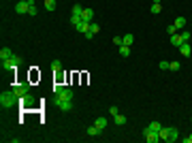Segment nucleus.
Here are the masks:
<instances>
[{"label":"nucleus","instance_id":"nucleus-35","mask_svg":"<svg viewBox=\"0 0 192 143\" xmlns=\"http://www.w3.org/2000/svg\"><path fill=\"white\" fill-rule=\"evenodd\" d=\"M190 122H192V118H190Z\"/></svg>","mask_w":192,"mask_h":143},{"label":"nucleus","instance_id":"nucleus-14","mask_svg":"<svg viewBox=\"0 0 192 143\" xmlns=\"http://www.w3.org/2000/svg\"><path fill=\"white\" fill-rule=\"evenodd\" d=\"M177 137H179V132H177V128H173V126H169V139L167 141H177Z\"/></svg>","mask_w":192,"mask_h":143},{"label":"nucleus","instance_id":"nucleus-17","mask_svg":"<svg viewBox=\"0 0 192 143\" xmlns=\"http://www.w3.org/2000/svg\"><path fill=\"white\" fill-rule=\"evenodd\" d=\"M149 130H154V132H158L160 135V130H162V124L160 122H149V126H147Z\"/></svg>","mask_w":192,"mask_h":143},{"label":"nucleus","instance_id":"nucleus-10","mask_svg":"<svg viewBox=\"0 0 192 143\" xmlns=\"http://www.w3.org/2000/svg\"><path fill=\"white\" fill-rule=\"evenodd\" d=\"M56 96H58V98H64V100H73V90L71 88H64L60 94H56Z\"/></svg>","mask_w":192,"mask_h":143},{"label":"nucleus","instance_id":"nucleus-7","mask_svg":"<svg viewBox=\"0 0 192 143\" xmlns=\"http://www.w3.org/2000/svg\"><path fill=\"white\" fill-rule=\"evenodd\" d=\"M28 9H30L28 0H22V2H17V4H15V13H17V15H24V13H28Z\"/></svg>","mask_w":192,"mask_h":143},{"label":"nucleus","instance_id":"nucleus-27","mask_svg":"<svg viewBox=\"0 0 192 143\" xmlns=\"http://www.w3.org/2000/svg\"><path fill=\"white\" fill-rule=\"evenodd\" d=\"M160 139H162V141L169 139V128H162V130H160Z\"/></svg>","mask_w":192,"mask_h":143},{"label":"nucleus","instance_id":"nucleus-4","mask_svg":"<svg viewBox=\"0 0 192 143\" xmlns=\"http://www.w3.org/2000/svg\"><path fill=\"white\" fill-rule=\"evenodd\" d=\"M56 107L66 113V111H71V109H73V100H64V98H58V96H56Z\"/></svg>","mask_w":192,"mask_h":143},{"label":"nucleus","instance_id":"nucleus-25","mask_svg":"<svg viewBox=\"0 0 192 143\" xmlns=\"http://www.w3.org/2000/svg\"><path fill=\"white\" fill-rule=\"evenodd\" d=\"M45 9L47 11H56V0H45Z\"/></svg>","mask_w":192,"mask_h":143},{"label":"nucleus","instance_id":"nucleus-22","mask_svg":"<svg viewBox=\"0 0 192 143\" xmlns=\"http://www.w3.org/2000/svg\"><path fill=\"white\" fill-rule=\"evenodd\" d=\"M51 69H53V73H60L62 71V62L60 60H53V62H51Z\"/></svg>","mask_w":192,"mask_h":143},{"label":"nucleus","instance_id":"nucleus-24","mask_svg":"<svg viewBox=\"0 0 192 143\" xmlns=\"http://www.w3.org/2000/svg\"><path fill=\"white\" fill-rule=\"evenodd\" d=\"M181 64L177 62V60H173V62H169V71H179Z\"/></svg>","mask_w":192,"mask_h":143},{"label":"nucleus","instance_id":"nucleus-21","mask_svg":"<svg viewBox=\"0 0 192 143\" xmlns=\"http://www.w3.org/2000/svg\"><path fill=\"white\" fill-rule=\"evenodd\" d=\"M94 124L98 126V128H100V130H105V126H107V118H96Z\"/></svg>","mask_w":192,"mask_h":143},{"label":"nucleus","instance_id":"nucleus-31","mask_svg":"<svg viewBox=\"0 0 192 143\" xmlns=\"http://www.w3.org/2000/svg\"><path fill=\"white\" fill-rule=\"evenodd\" d=\"M158 69H162V71H169V62H167V60H162V62L158 64Z\"/></svg>","mask_w":192,"mask_h":143},{"label":"nucleus","instance_id":"nucleus-23","mask_svg":"<svg viewBox=\"0 0 192 143\" xmlns=\"http://www.w3.org/2000/svg\"><path fill=\"white\" fill-rule=\"evenodd\" d=\"M122 41H124V45H132V43H134V36H132V34H124V36H122Z\"/></svg>","mask_w":192,"mask_h":143},{"label":"nucleus","instance_id":"nucleus-34","mask_svg":"<svg viewBox=\"0 0 192 143\" xmlns=\"http://www.w3.org/2000/svg\"><path fill=\"white\" fill-rule=\"evenodd\" d=\"M184 143H192V135H190V137H186V139H184Z\"/></svg>","mask_w":192,"mask_h":143},{"label":"nucleus","instance_id":"nucleus-5","mask_svg":"<svg viewBox=\"0 0 192 143\" xmlns=\"http://www.w3.org/2000/svg\"><path fill=\"white\" fill-rule=\"evenodd\" d=\"M13 92L22 98L24 94H28V92H30V84H15V85H13Z\"/></svg>","mask_w":192,"mask_h":143},{"label":"nucleus","instance_id":"nucleus-19","mask_svg":"<svg viewBox=\"0 0 192 143\" xmlns=\"http://www.w3.org/2000/svg\"><path fill=\"white\" fill-rule=\"evenodd\" d=\"M175 28H177V30H184V28H186V17H175Z\"/></svg>","mask_w":192,"mask_h":143},{"label":"nucleus","instance_id":"nucleus-8","mask_svg":"<svg viewBox=\"0 0 192 143\" xmlns=\"http://www.w3.org/2000/svg\"><path fill=\"white\" fill-rule=\"evenodd\" d=\"M92 19H94V11H92V9H83V13H81V22L92 24Z\"/></svg>","mask_w":192,"mask_h":143},{"label":"nucleus","instance_id":"nucleus-26","mask_svg":"<svg viewBox=\"0 0 192 143\" xmlns=\"http://www.w3.org/2000/svg\"><path fill=\"white\" fill-rule=\"evenodd\" d=\"M160 11H162V4H160V2H154V4H152V13H154V15H158Z\"/></svg>","mask_w":192,"mask_h":143},{"label":"nucleus","instance_id":"nucleus-33","mask_svg":"<svg viewBox=\"0 0 192 143\" xmlns=\"http://www.w3.org/2000/svg\"><path fill=\"white\" fill-rule=\"evenodd\" d=\"M113 43H115V45L120 47V45H122V43H124V41H122V36H115V38H113Z\"/></svg>","mask_w":192,"mask_h":143},{"label":"nucleus","instance_id":"nucleus-28","mask_svg":"<svg viewBox=\"0 0 192 143\" xmlns=\"http://www.w3.org/2000/svg\"><path fill=\"white\" fill-rule=\"evenodd\" d=\"M181 41H184V43H188V41H190V32H188V30H184V32H181Z\"/></svg>","mask_w":192,"mask_h":143},{"label":"nucleus","instance_id":"nucleus-13","mask_svg":"<svg viewBox=\"0 0 192 143\" xmlns=\"http://www.w3.org/2000/svg\"><path fill=\"white\" fill-rule=\"evenodd\" d=\"M88 135H90V137H100V135H103V130H100V128H98V126H88Z\"/></svg>","mask_w":192,"mask_h":143},{"label":"nucleus","instance_id":"nucleus-29","mask_svg":"<svg viewBox=\"0 0 192 143\" xmlns=\"http://www.w3.org/2000/svg\"><path fill=\"white\" fill-rule=\"evenodd\" d=\"M167 32H169V34H177V28H175V24L167 26Z\"/></svg>","mask_w":192,"mask_h":143},{"label":"nucleus","instance_id":"nucleus-2","mask_svg":"<svg viewBox=\"0 0 192 143\" xmlns=\"http://www.w3.org/2000/svg\"><path fill=\"white\" fill-rule=\"evenodd\" d=\"M19 64H22V58H19V56H15V54H13L11 58L2 60V69H4V71H15Z\"/></svg>","mask_w":192,"mask_h":143},{"label":"nucleus","instance_id":"nucleus-20","mask_svg":"<svg viewBox=\"0 0 192 143\" xmlns=\"http://www.w3.org/2000/svg\"><path fill=\"white\" fill-rule=\"evenodd\" d=\"M113 122H115L118 126H124V124H126V115H122V113H118V115L113 118Z\"/></svg>","mask_w":192,"mask_h":143},{"label":"nucleus","instance_id":"nucleus-32","mask_svg":"<svg viewBox=\"0 0 192 143\" xmlns=\"http://www.w3.org/2000/svg\"><path fill=\"white\" fill-rule=\"evenodd\" d=\"M109 113H111V115H113V118H115V115H118V113H120V109H118V107H111V109H109Z\"/></svg>","mask_w":192,"mask_h":143},{"label":"nucleus","instance_id":"nucleus-15","mask_svg":"<svg viewBox=\"0 0 192 143\" xmlns=\"http://www.w3.org/2000/svg\"><path fill=\"white\" fill-rule=\"evenodd\" d=\"M75 28H77V32H81V34H85V32L90 30V24H88V22H79V24L75 26Z\"/></svg>","mask_w":192,"mask_h":143},{"label":"nucleus","instance_id":"nucleus-30","mask_svg":"<svg viewBox=\"0 0 192 143\" xmlns=\"http://www.w3.org/2000/svg\"><path fill=\"white\" fill-rule=\"evenodd\" d=\"M62 90H64V85H62V84H56V85H53V94H60Z\"/></svg>","mask_w":192,"mask_h":143},{"label":"nucleus","instance_id":"nucleus-11","mask_svg":"<svg viewBox=\"0 0 192 143\" xmlns=\"http://www.w3.org/2000/svg\"><path fill=\"white\" fill-rule=\"evenodd\" d=\"M118 51H120V56H122V58H128V56H130V51H132V49H130V45H124V43H122Z\"/></svg>","mask_w":192,"mask_h":143},{"label":"nucleus","instance_id":"nucleus-12","mask_svg":"<svg viewBox=\"0 0 192 143\" xmlns=\"http://www.w3.org/2000/svg\"><path fill=\"white\" fill-rule=\"evenodd\" d=\"M177 49H179V54H181V56H190V54H192L190 43H181V45H179Z\"/></svg>","mask_w":192,"mask_h":143},{"label":"nucleus","instance_id":"nucleus-9","mask_svg":"<svg viewBox=\"0 0 192 143\" xmlns=\"http://www.w3.org/2000/svg\"><path fill=\"white\" fill-rule=\"evenodd\" d=\"M98 30H100L98 24H90V30L85 32V38H94V34H98Z\"/></svg>","mask_w":192,"mask_h":143},{"label":"nucleus","instance_id":"nucleus-6","mask_svg":"<svg viewBox=\"0 0 192 143\" xmlns=\"http://www.w3.org/2000/svg\"><path fill=\"white\" fill-rule=\"evenodd\" d=\"M143 137H145V141L147 143H158V139H160V135L154 130H149V128H145L143 130Z\"/></svg>","mask_w":192,"mask_h":143},{"label":"nucleus","instance_id":"nucleus-1","mask_svg":"<svg viewBox=\"0 0 192 143\" xmlns=\"http://www.w3.org/2000/svg\"><path fill=\"white\" fill-rule=\"evenodd\" d=\"M0 105H2V109H11L15 105H19V96L15 94L13 90H7V92L0 94Z\"/></svg>","mask_w":192,"mask_h":143},{"label":"nucleus","instance_id":"nucleus-18","mask_svg":"<svg viewBox=\"0 0 192 143\" xmlns=\"http://www.w3.org/2000/svg\"><path fill=\"white\" fill-rule=\"evenodd\" d=\"M11 56H13V51L9 47H2V49H0V60H7V58H11Z\"/></svg>","mask_w":192,"mask_h":143},{"label":"nucleus","instance_id":"nucleus-3","mask_svg":"<svg viewBox=\"0 0 192 143\" xmlns=\"http://www.w3.org/2000/svg\"><path fill=\"white\" fill-rule=\"evenodd\" d=\"M19 105H22L24 109H32V107H34V96L30 94V92H28V94H24L22 98H19Z\"/></svg>","mask_w":192,"mask_h":143},{"label":"nucleus","instance_id":"nucleus-16","mask_svg":"<svg viewBox=\"0 0 192 143\" xmlns=\"http://www.w3.org/2000/svg\"><path fill=\"white\" fill-rule=\"evenodd\" d=\"M181 43H184V41H181V34H171V45H173V47H179Z\"/></svg>","mask_w":192,"mask_h":143}]
</instances>
